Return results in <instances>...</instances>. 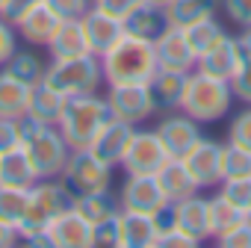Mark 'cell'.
Returning a JSON list of instances; mask_svg holds the SVG:
<instances>
[{"label":"cell","instance_id":"5bb4252c","mask_svg":"<svg viewBox=\"0 0 251 248\" xmlns=\"http://www.w3.org/2000/svg\"><path fill=\"white\" fill-rule=\"evenodd\" d=\"M239 65H242V56H239L236 39H233L230 33H222V36L213 42V48H207V50L198 56V62H195L198 71H204V74H210V77H222V80H230Z\"/></svg>","mask_w":251,"mask_h":248},{"label":"cell","instance_id":"603a6c76","mask_svg":"<svg viewBox=\"0 0 251 248\" xmlns=\"http://www.w3.org/2000/svg\"><path fill=\"white\" fill-rule=\"evenodd\" d=\"M157 177V183H160V189H163V195H166V201H183V198H189V195H195V192H201V186H198V180L189 174V169L183 166V160H166V166L154 174Z\"/></svg>","mask_w":251,"mask_h":248},{"label":"cell","instance_id":"f35d334b","mask_svg":"<svg viewBox=\"0 0 251 248\" xmlns=\"http://www.w3.org/2000/svg\"><path fill=\"white\" fill-rule=\"evenodd\" d=\"M230 89H233V98L239 103L251 106V59H242V65L230 77Z\"/></svg>","mask_w":251,"mask_h":248},{"label":"cell","instance_id":"ac0fdd59","mask_svg":"<svg viewBox=\"0 0 251 248\" xmlns=\"http://www.w3.org/2000/svg\"><path fill=\"white\" fill-rule=\"evenodd\" d=\"M45 48H48V56H50V59L86 56V53H89V42H86L83 21H80V18H62Z\"/></svg>","mask_w":251,"mask_h":248},{"label":"cell","instance_id":"bcb514c9","mask_svg":"<svg viewBox=\"0 0 251 248\" xmlns=\"http://www.w3.org/2000/svg\"><path fill=\"white\" fill-rule=\"evenodd\" d=\"M36 3H42V0H3V6H0V15H3L6 21L18 24Z\"/></svg>","mask_w":251,"mask_h":248},{"label":"cell","instance_id":"7c38bea8","mask_svg":"<svg viewBox=\"0 0 251 248\" xmlns=\"http://www.w3.org/2000/svg\"><path fill=\"white\" fill-rule=\"evenodd\" d=\"M118 204H121V210L151 216L157 207L166 204V195L154 174H127L118 189Z\"/></svg>","mask_w":251,"mask_h":248},{"label":"cell","instance_id":"7bdbcfd3","mask_svg":"<svg viewBox=\"0 0 251 248\" xmlns=\"http://www.w3.org/2000/svg\"><path fill=\"white\" fill-rule=\"evenodd\" d=\"M21 148V133H18V121L0 115V157Z\"/></svg>","mask_w":251,"mask_h":248},{"label":"cell","instance_id":"e575fe53","mask_svg":"<svg viewBox=\"0 0 251 248\" xmlns=\"http://www.w3.org/2000/svg\"><path fill=\"white\" fill-rule=\"evenodd\" d=\"M89 248H121V213L92 224Z\"/></svg>","mask_w":251,"mask_h":248},{"label":"cell","instance_id":"44dd1931","mask_svg":"<svg viewBox=\"0 0 251 248\" xmlns=\"http://www.w3.org/2000/svg\"><path fill=\"white\" fill-rule=\"evenodd\" d=\"M183 86H186V74L157 68V74L148 80V92H151L154 112H175V109H180Z\"/></svg>","mask_w":251,"mask_h":248},{"label":"cell","instance_id":"ffe728a7","mask_svg":"<svg viewBox=\"0 0 251 248\" xmlns=\"http://www.w3.org/2000/svg\"><path fill=\"white\" fill-rule=\"evenodd\" d=\"M169 27L172 24H169V15H166V6H154V3H145V0L124 18V33L145 39V42L160 39Z\"/></svg>","mask_w":251,"mask_h":248},{"label":"cell","instance_id":"9c48e42d","mask_svg":"<svg viewBox=\"0 0 251 248\" xmlns=\"http://www.w3.org/2000/svg\"><path fill=\"white\" fill-rule=\"evenodd\" d=\"M166 160H172V157H169L166 145L160 142L157 130L136 127L127 142V151L121 157V172L124 174H157L166 166Z\"/></svg>","mask_w":251,"mask_h":248},{"label":"cell","instance_id":"836d02e7","mask_svg":"<svg viewBox=\"0 0 251 248\" xmlns=\"http://www.w3.org/2000/svg\"><path fill=\"white\" fill-rule=\"evenodd\" d=\"M225 177H251V151L233 142L222 145V180Z\"/></svg>","mask_w":251,"mask_h":248},{"label":"cell","instance_id":"30bf717a","mask_svg":"<svg viewBox=\"0 0 251 248\" xmlns=\"http://www.w3.org/2000/svg\"><path fill=\"white\" fill-rule=\"evenodd\" d=\"M154 130H157L160 142L166 145L169 157H175V160L186 157V154L204 139V133H201V121H195V118L186 115L183 109L163 112V118H160V124H157Z\"/></svg>","mask_w":251,"mask_h":248},{"label":"cell","instance_id":"d6a6232c","mask_svg":"<svg viewBox=\"0 0 251 248\" xmlns=\"http://www.w3.org/2000/svg\"><path fill=\"white\" fill-rule=\"evenodd\" d=\"M27 192L30 189H18V186H3L0 183V222H6L12 227L21 224V219L27 213Z\"/></svg>","mask_w":251,"mask_h":248},{"label":"cell","instance_id":"3957f363","mask_svg":"<svg viewBox=\"0 0 251 248\" xmlns=\"http://www.w3.org/2000/svg\"><path fill=\"white\" fill-rule=\"evenodd\" d=\"M106 118H109L106 98L100 92H86V95L65 98V106H62L56 127H59L62 139L71 145V151H83V148H89L92 136L103 127Z\"/></svg>","mask_w":251,"mask_h":248},{"label":"cell","instance_id":"74e56055","mask_svg":"<svg viewBox=\"0 0 251 248\" xmlns=\"http://www.w3.org/2000/svg\"><path fill=\"white\" fill-rule=\"evenodd\" d=\"M213 242L222 245V248H251V224L242 219L239 224H233L230 230H225V233L216 236Z\"/></svg>","mask_w":251,"mask_h":248},{"label":"cell","instance_id":"8fae6325","mask_svg":"<svg viewBox=\"0 0 251 248\" xmlns=\"http://www.w3.org/2000/svg\"><path fill=\"white\" fill-rule=\"evenodd\" d=\"M133 124H127V121H118V118H106L103 121V127L92 136V142H89V154H95L100 163H106V166H112V169H118L121 166V157H124V151H127V142H130V136H133Z\"/></svg>","mask_w":251,"mask_h":248},{"label":"cell","instance_id":"d590c367","mask_svg":"<svg viewBox=\"0 0 251 248\" xmlns=\"http://www.w3.org/2000/svg\"><path fill=\"white\" fill-rule=\"evenodd\" d=\"M216 189H219L230 204H236L239 210H245L248 201H251V177H225Z\"/></svg>","mask_w":251,"mask_h":248},{"label":"cell","instance_id":"7a4b0ae2","mask_svg":"<svg viewBox=\"0 0 251 248\" xmlns=\"http://www.w3.org/2000/svg\"><path fill=\"white\" fill-rule=\"evenodd\" d=\"M233 89H230V80H222V77H210L198 68H192L186 74V86H183V100H180V109L186 115H192L195 121L201 124H213V121H222L230 109H233Z\"/></svg>","mask_w":251,"mask_h":248},{"label":"cell","instance_id":"ee69618b","mask_svg":"<svg viewBox=\"0 0 251 248\" xmlns=\"http://www.w3.org/2000/svg\"><path fill=\"white\" fill-rule=\"evenodd\" d=\"M139 3H142V0H92L95 9H100V12H106V15L118 18V21H124Z\"/></svg>","mask_w":251,"mask_h":248},{"label":"cell","instance_id":"52a82bcc","mask_svg":"<svg viewBox=\"0 0 251 248\" xmlns=\"http://www.w3.org/2000/svg\"><path fill=\"white\" fill-rule=\"evenodd\" d=\"M112 172H115L112 166L100 163L95 154H89L83 148V151H71V160L62 169L59 180L71 189L74 198H80V195H92V192L112 189Z\"/></svg>","mask_w":251,"mask_h":248},{"label":"cell","instance_id":"5b68a950","mask_svg":"<svg viewBox=\"0 0 251 248\" xmlns=\"http://www.w3.org/2000/svg\"><path fill=\"white\" fill-rule=\"evenodd\" d=\"M45 83H50L65 98L86 95V92H98L103 86L100 56L86 53V56H71V59H50L48 62V71H45Z\"/></svg>","mask_w":251,"mask_h":248},{"label":"cell","instance_id":"4dcf8cb0","mask_svg":"<svg viewBox=\"0 0 251 248\" xmlns=\"http://www.w3.org/2000/svg\"><path fill=\"white\" fill-rule=\"evenodd\" d=\"M74 210L95 224V222H103V219L121 213V204H118V195H112V189H103V192H92V195L74 198Z\"/></svg>","mask_w":251,"mask_h":248},{"label":"cell","instance_id":"7dc6e473","mask_svg":"<svg viewBox=\"0 0 251 248\" xmlns=\"http://www.w3.org/2000/svg\"><path fill=\"white\" fill-rule=\"evenodd\" d=\"M151 219H154V224H157V233H163V230H172V227H177V216H175V201H166L163 207H157V210L151 213Z\"/></svg>","mask_w":251,"mask_h":248},{"label":"cell","instance_id":"816d5d0a","mask_svg":"<svg viewBox=\"0 0 251 248\" xmlns=\"http://www.w3.org/2000/svg\"><path fill=\"white\" fill-rule=\"evenodd\" d=\"M242 216H245V222H248V224H251V201H248V207H245V210H242Z\"/></svg>","mask_w":251,"mask_h":248},{"label":"cell","instance_id":"f6af8a7d","mask_svg":"<svg viewBox=\"0 0 251 248\" xmlns=\"http://www.w3.org/2000/svg\"><path fill=\"white\" fill-rule=\"evenodd\" d=\"M195 245H201V242H195L189 233H183V230H177V227L163 230V233H157V239H154V248H195Z\"/></svg>","mask_w":251,"mask_h":248},{"label":"cell","instance_id":"f907efd6","mask_svg":"<svg viewBox=\"0 0 251 248\" xmlns=\"http://www.w3.org/2000/svg\"><path fill=\"white\" fill-rule=\"evenodd\" d=\"M145 3H154V6H169L172 0H145Z\"/></svg>","mask_w":251,"mask_h":248},{"label":"cell","instance_id":"7402d4cb","mask_svg":"<svg viewBox=\"0 0 251 248\" xmlns=\"http://www.w3.org/2000/svg\"><path fill=\"white\" fill-rule=\"evenodd\" d=\"M175 216H177V230L189 233L195 242L210 239V224H207V195L195 192L183 201H175Z\"/></svg>","mask_w":251,"mask_h":248},{"label":"cell","instance_id":"b9f144b4","mask_svg":"<svg viewBox=\"0 0 251 248\" xmlns=\"http://www.w3.org/2000/svg\"><path fill=\"white\" fill-rule=\"evenodd\" d=\"M59 18H83L92 9V0H45Z\"/></svg>","mask_w":251,"mask_h":248},{"label":"cell","instance_id":"6da1fadb","mask_svg":"<svg viewBox=\"0 0 251 248\" xmlns=\"http://www.w3.org/2000/svg\"><path fill=\"white\" fill-rule=\"evenodd\" d=\"M100 68H103V83H148L160 68L154 42L124 33L100 56Z\"/></svg>","mask_w":251,"mask_h":248},{"label":"cell","instance_id":"4316f807","mask_svg":"<svg viewBox=\"0 0 251 248\" xmlns=\"http://www.w3.org/2000/svg\"><path fill=\"white\" fill-rule=\"evenodd\" d=\"M3 68H6L12 77H18L21 83L36 86V83H42V80H45L48 59H45V56H39V53L33 50V45H30V48H18V50L9 56V62H6Z\"/></svg>","mask_w":251,"mask_h":248},{"label":"cell","instance_id":"cb8c5ba5","mask_svg":"<svg viewBox=\"0 0 251 248\" xmlns=\"http://www.w3.org/2000/svg\"><path fill=\"white\" fill-rule=\"evenodd\" d=\"M62 106H65V95L56 92L50 83H36L30 86V100H27V112L36 115L42 124H56L59 115H62Z\"/></svg>","mask_w":251,"mask_h":248},{"label":"cell","instance_id":"d6986e66","mask_svg":"<svg viewBox=\"0 0 251 248\" xmlns=\"http://www.w3.org/2000/svg\"><path fill=\"white\" fill-rule=\"evenodd\" d=\"M59 21H62V18L42 0V3H36V6L15 24V30H18V39H21V42L33 45V48H45Z\"/></svg>","mask_w":251,"mask_h":248},{"label":"cell","instance_id":"4fadbf2b","mask_svg":"<svg viewBox=\"0 0 251 248\" xmlns=\"http://www.w3.org/2000/svg\"><path fill=\"white\" fill-rule=\"evenodd\" d=\"M222 145L225 142L204 136L186 157H180L201 189H213V186L222 183Z\"/></svg>","mask_w":251,"mask_h":248},{"label":"cell","instance_id":"d4e9b609","mask_svg":"<svg viewBox=\"0 0 251 248\" xmlns=\"http://www.w3.org/2000/svg\"><path fill=\"white\" fill-rule=\"evenodd\" d=\"M157 224L145 213L121 210V248H154Z\"/></svg>","mask_w":251,"mask_h":248},{"label":"cell","instance_id":"60d3db41","mask_svg":"<svg viewBox=\"0 0 251 248\" xmlns=\"http://www.w3.org/2000/svg\"><path fill=\"white\" fill-rule=\"evenodd\" d=\"M219 6L236 27H251V0H219Z\"/></svg>","mask_w":251,"mask_h":248},{"label":"cell","instance_id":"83f0119b","mask_svg":"<svg viewBox=\"0 0 251 248\" xmlns=\"http://www.w3.org/2000/svg\"><path fill=\"white\" fill-rule=\"evenodd\" d=\"M245 216L236 204H230L219 189L213 195H207V224H210V239L222 236L225 230H230L233 224H239Z\"/></svg>","mask_w":251,"mask_h":248},{"label":"cell","instance_id":"681fc988","mask_svg":"<svg viewBox=\"0 0 251 248\" xmlns=\"http://www.w3.org/2000/svg\"><path fill=\"white\" fill-rule=\"evenodd\" d=\"M233 39H236L239 56H242V59H251V27H239V33H236Z\"/></svg>","mask_w":251,"mask_h":248},{"label":"cell","instance_id":"8992f818","mask_svg":"<svg viewBox=\"0 0 251 248\" xmlns=\"http://www.w3.org/2000/svg\"><path fill=\"white\" fill-rule=\"evenodd\" d=\"M36 169V177L39 180H50V177H59L62 169L68 166L71 160V145L62 139L59 127L56 124H48V127H42L33 139H27L21 145Z\"/></svg>","mask_w":251,"mask_h":248},{"label":"cell","instance_id":"1f68e13d","mask_svg":"<svg viewBox=\"0 0 251 248\" xmlns=\"http://www.w3.org/2000/svg\"><path fill=\"white\" fill-rule=\"evenodd\" d=\"M222 33H225V27L216 21V15H213V18H204V21H198V24L183 27V36H186V42H189V48H192V53H195V62H198V56H201L207 48H213V42H216Z\"/></svg>","mask_w":251,"mask_h":248},{"label":"cell","instance_id":"2e32d148","mask_svg":"<svg viewBox=\"0 0 251 248\" xmlns=\"http://www.w3.org/2000/svg\"><path fill=\"white\" fill-rule=\"evenodd\" d=\"M48 236L53 248H89L92 242V222L83 219L74 207L59 213L48 224Z\"/></svg>","mask_w":251,"mask_h":248},{"label":"cell","instance_id":"ba28073f","mask_svg":"<svg viewBox=\"0 0 251 248\" xmlns=\"http://www.w3.org/2000/svg\"><path fill=\"white\" fill-rule=\"evenodd\" d=\"M103 98H106L109 115L133 124V127H139L142 121H148L154 115L148 83H106Z\"/></svg>","mask_w":251,"mask_h":248},{"label":"cell","instance_id":"f5cc1de1","mask_svg":"<svg viewBox=\"0 0 251 248\" xmlns=\"http://www.w3.org/2000/svg\"><path fill=\"white\" fill-rule=\"evenodd\" d=\"M0 6H3V0H0Z\"/></svg>","mask_w":251,"mask_h":248},{"label":"cell","instance_id":"484cf974","mask_svg":"<svg viewBox=\"0 0 251 248\" xmlns=\"http://www.w3.org/2000/svg\"><path fill=\"white\" fill-rule=\"evenodd\" d=\"M36 169L27 157L24 148H15L9 154L0 157V183L3 186H18V189H30L36 183Z\"/></svg>","mask_w":251,"mask_h":248},{"label":"cell","instance_id":"ab89813d","mask_svg":"<svg viewBox=\"0 0 251 248\" xmlns=\"http://www.w3.org/2000/svg\"><path fill=\"white\" fill-rule=\"evenodd\" d=\"M18 42H21V39H18L15 24H12V21H6L3 15H0V68H3V65L9 62V56L21 48Z\"/></svg>","mask_w":251,"mask_h":248},{"label":"cell","instance_id":"f1b7e54d","mask_svg":"<svg viewBox=\"0 0 251 248\" xmlns=\"http://www.w3.org/2000/svg\"><path fill=\"white\" fill-rule=\"evenodd\" d=\"M219 9V0H172L166 6V15H169V24L172 27H189V24H198L204 18H213Z\"/></svg>","mask_w":251,"mask_h":248},{"label":"cell","instance_id":"8d00e7d4","mask_svg":"<svg viewBox=\"0 0 251 248\" xmlns=\"http://www.w3.org/2000/svg\"><path fill=\"white\" fill-rule=\"evenodd\" d=\"M227 142H233V145L251 151V106L239 109V112L230 118V124H227Z\"/></svg>","mask_w":251,"mask_h":248},{"label":"cell","instance_id":"e0dca14e","mask_svg":"<svg viewBox=\"0 0 251 248\" xmlns=\"http://www.w3.org/2000/svg\"><path fill=\"white\" fill-rule=\"evenodd\" d=\"M83 30H86V42H89V53L95 56H103L121 36H124V21L100 12V9H89L83 18Z\"/></svg>","mask_w":251,"mask_h":248},{"label":"cell","instance_id":"277c9868","mask_svg":"<svg viewBox=\"0 0 251 248\" xmlns=\"http://www.w3.org/2000/svg\"><path fill=\"white\" fill-rule=\"evenodd\" d=\"M74 207V195L71 189L59 180V177H50V180H36L27 192V213L18 224V236H30V233H39V230H48V224Z\"/></svg>","mask_w":251,"mask_h":248},{"label":"cell","instance_id":"9a60e30c","mask_svg":"<svg viewBox=\"0 0 251 248\" xmlns=\"http://www.w3.org/2000/svg\"><path fill=\"white\" fill-rule=\"evenodd\" d=\"M154 50H157V65L166 71L189 74L195 68V53L180 27H169L160 39H154Z\"/></svg>","mask_w":251,"mask_h":248},{"label":"cell","instance_id":"c3c4849f","mask_svg":"<svg viewBox=\"0 0 251 248\" xmlns=\"http://www.w3.org/2000/svg\"><path fill=\"white\" fill-rule=\"evenodd\" d=\"M12 245H21V236H18V227L0 222V248H12Z\"/></svg>","mask_w":251,"mask_h":248},{"label":"cell","instance_id":"f546056e","mask_svg":"<svg viewBox=\"0 0 251 248\" xmlns=\"http://www.w3.org/2000/svg\"><path fill=\"white\" fill-rule=\"evenodd\" d=\"M27 100H30V86L12 77L6 68H0V115L18 118L21 112H27Z\"/></svg>","mask_w":251,"mask_h":248}]
</instances>
